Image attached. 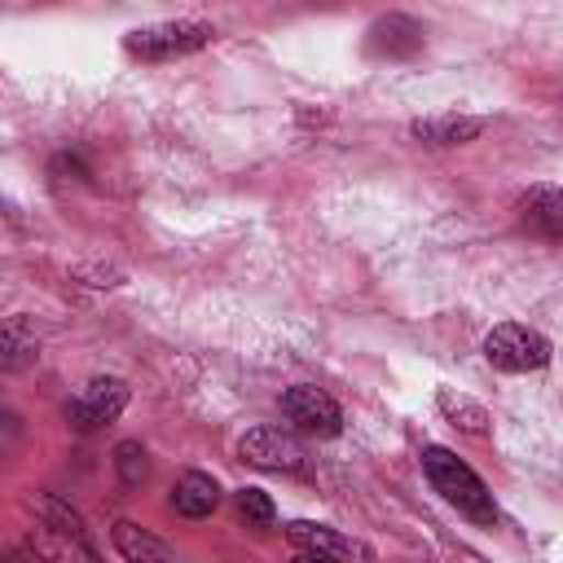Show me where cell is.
Segmentation results:
<instances>
[{
	"instance_id": "cell-1",
	"label": "cell",
	"mask_w": 563,
	"mask_h": 563,
	"mask_svg": "<svg viewBox=\"0 0 563 563\" xmlns=\"http://www.w3.org/2000/svg\"><path fill=\"white\" fill-rule=\"evenodd\" d=\"M422 471H427L431 488H435L449 506H457L466 519H475V523H493V519H497V506H493L488 484H484L462 457H453L449 449L427 444V449H422Z\"/></svg>"
},
{
	"instance_id": "cell-2",
	"label": "cell",
	"mask_w": 563,
	"mask_h": 563,
	"mask_svg": "<svg viewBox=\"0 0 563 563\" xmlns=\"http://www.w3.org/2000/svg\"><path fill=\"white\" fill-rule=\"evenodd\" d=\"M216 26L211 22H194V18H172V22H154V26H136L128 31L123 48L141 62H167V57H185L202 44H211Z\"/></svg>"
},
{
	"instance_id": "cell-3",
	"label": "cell",
	"mask_w": 563,
	"mask_h": 563,
	"mask_svg": "<svg viewBox=\"0 0 563 563\" xmlns=\"http://www.w3.org/2000/svg\"><path fill=\"white\" fill-rule=\"evenodd\" d=\"M484 361L501 374H528V369H541L550 361V339L519 325V321H506V325H493L488 339H484Z\"/></svg>"
},
{
	"instance_id": "cell-4",
	"label": "cell",
	"mask_w": 563,
	"mask_h": 563,
	"mask_svg": "<svg viewBox=\"0 0 563 563\" xmlns=\"http://www.w3.org/2000/svg\"><path fill=\"white\" fill-rule=\"evenodd\" d=\"M238 453H242V462H251L260 471H303V462H308L303 444L282 427H251L238 440Z\"/></svg>"
},
{
	"instance_id": "cell-5",
	"label": "cell",
	"mask_w": 563,
	"mask_h": 563,
	"mask_svg": "<svg viewBox=\"0 0 563 563\" xmlns=\"http://www.w3.org/2000/svg\"><path fill=\"white\" fill-rule=\"evenodd\" d=\"M128 405V383L123 378H92L75 400H66V422L75 431H97L101 422L119 418Z\"/></svg>"
},
{
	"instance_id": "cell-6",
	"label": "cell",
	"mask_w": 563,
	"mask_h": 563,
	"mask_svg": "<svg viewBox=\"0 0 563 563\" xmlns=\"http://www.w3.org/2000/svg\"><path fill=\"white\" fill-rule=\"evenodd\" d=\"M282 413L299 431H312V435H339L343 431V409L334 405V396H325L321 387H308V383L282 391Z\"/></svg>"
},
{
	"instance_id": "cell-7",
	"label": "cell",
	"mask_w": 563,
	"mask_h": 563,
	"mask_svg": "<svg viewBox=\"0 0 563 563\" xmlns=\"http://www.w3.org/2000/svg\"><path fill=\"white\" fill-rule=\"evenodd\" d=\"M31 554H40L44 563H101L92 537H79V532H66V528H53V523H40L31 528L26 537Z\"/></svg>"
},
{
	"instance_id": "cell-8",
	"label": "cell",
	"mask_w": 563,
	"mask_h": 563,
	"mask_svg": "<svg viewBox=\"0 0 563 563\" xmlns=\"http://www.w3.org/2000/svg\"><path fill=\"white\" fill-rule=\"evenodd\" d=\"M519 220L545 242H563V185H532L519 198Z\"/></svg>"
},
{
	"instance_id": "cell-9",
	"label": "cell",
	"mask_w": 563,
	"mask_h": 563,
	"mask_svg": "<svg viewBox=\"0 0 563 563\" xmlns=\"http://www.w3.org/2000/svg\"><path fill=\"white\" fill-rule=\"evenodd\" d=\"M369 40V53L378 57H413L422 48V26L409 18V13H387V18H374V26L365 31Z\"/></svg>"
},
{
	"instance_id": "cell-10",
	"label": "cell",
	"mask_w": 563,
	"mask_h": 563,
	"mask_svg": "<svg viewBox=\"0 0 563 563\" xmlns=\"http://www.w3.org/2000/svg\"><path fill=\"white\" fill-rule=\"evenodd\" d=\"M488 123L475 119V114H431V119H413L409 123V136L418 145H466L484 132Z\"/></svg>"
},
{
	"instance_id": "cell-11",
	"label": "cell",
	"mask_w": 563,
	"mask_h": 563,
	"mask_svg": "<svg viewBox=\"0 0 563 563\" xmlns=\"http://www.w3.org/2000/svg\"><path fill=\"white\" fill-rule=\"evenodd\" d=\"M110 541H114V550L123 554V563H180L167 541H158L150 528H141V523H132V519H119V523L110 528Z\"/></svg>"
},
{
	"instance_id": "cell-12",
	"label": "cell",
	"mask_w": 563,
	"mask_h": 563,
	"mask_svg": "<svg viewBox=\"0 0 563 563\" xmlns=\"http://www.w3.org/2000/svg\"><path fill=\"white\" fill-rule=\"evenodd\" d=\"M220 506V484L207 471H185L172 488V510L185 519H207Z\"/></svg>"
},
{
	"instance_id": "cell-13",
	"label": "cell",
	"mask_w": 563,
	"mask_h": 563,
	"mask_svg": "<svg viewBox=\"0 0 563 563\" xmlns=\"http://www.w3.org/2000/svg\"><path fill=\"white\" fill-rule=\"evenodd\" d=\"M435 405H440V413H444L457 431H466V435H488V427H493L488 409H484L479 400L453 391V387H440V391H435Z\"/></svg>"
},
{
	"instance_id": "cell-14",
	"label": "cell",
	"mask_w": 563,
	"mask_h": 563,
	"mask_svg": "<svg viewBox=\"0 0 563 563\" xmlns=\"http://www.w3.org/2000/svg\"><path fill=\"white\" fill-rule=\"evenodd\" d=\"M286 537H290L295 545H303V550H321V554H330V559H347V554H356V545H352L343 532L325 528V523H308V519H295V523L286 528Z\"/></svg>"
},
{
	"instance_id": "cell-15",
	"label": "cell",
	"mask_w": 563,
	"mask_h": 563,
	"mask_svg": "<svg viewBox=\"0 0 563 563\" xmlns=\"http://www.w3.org/2000/svg\"><path fill=\"white\" fill-rule=\"evenodd\" d=\"M26 506H31V515H35L40 523H53V528H66V532L88 537L84 515H79L70 501H62V497H53V493H31V497H26Z\"/></svg>"
},
{
	"instance_id": "cell-16",
	"label": "cell",
	"mask_w": 563,
	"mask_h": 563,
	"mask_svg": "<svg viewBox=\"0 0 563 563\" xmlns=\"http://www.w3.org/2000/svg\"><path fill=\"white\" fill-rule=\"evenodd\" d=\"M114 475L123 488H141L145 475H150V462H145V449L136 440H119L114 444Z\"/></svg>"
},
{
	"instance_id": "cell-17",
	"label": "cell",
	"mask_w": 563,
	"mask_h": 563,
	"mask_svg": "<svg viewBox=\"0 0 563 563\" xmlns=\"http://www.w3.org/2000/svg\"><path fill=\"white\" fill-rule=\"evenodd\" d=\"M35 356H40L35 334H26L22 321H9V325H4V369H22V365H31Z\"/></svg>"
},
{
	"instance_id": "cell-18",
	"label": "cell",
	"mask_w": 563,
	"mask_h": 563,
	"mask_svg": "<svg viewBox=\"0 0 563 563\" xmlns=\"http://www.w3.org/2000/svg\"><path fill=\"white\" fill-rule=\"evenodd\" d=\"M238 515L246 519V523H255V528H268L273 519H277V506H273V497L264 493V488H238Z\"/></svg>"
},
{
	"instance_id": "cell-19",
	"label": "cell",
	"mask_w": 563,
	"mask_h": 563,
	"mask_svg": "<svg viewBox=\"0 0 563 563\" xmlns=\"http://www.w3.org/2000/svg\"><path fill=\"white\" fill-rule=\"evenodd\" d=\"M75 277L88 282V286H119L123 268H114V264H75Z\"/></svg>"
},
{
	"instance_id": "cell-20",
	"label": "cell",
	"mask_w": 563,
	"mask_h": 563,
	"mask_svg": "<svg viewBox=\"0 0 563 563\" xmlns=\"http://www.w3.org/2000/svg\"><path fill=\"white\" fill-rule=\"evenodd\" d=\"M290 563H339V559H330V554H321V550H299Z\"/></svg>"
}]
</instances>
